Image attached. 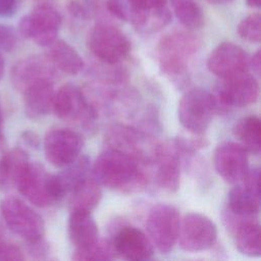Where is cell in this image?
<instances>
[{
	"mask_svg": "<svg viewBox=\"0 0 261 261\" xmlns=\"http://www.w3.org/2000/svg\"><path fill=\"white\" fill-rule=\"evenodd\" d=\"M91 171L92 178L100 187L123 193L138 192L147 184L140 163L112 148L104 150L96 158Z\"/></svg>",
	"mask_w": 261,
	"mask_h": 261,
	"instance_id": "6da1fadb",
	"label": "cell"
},
{
	"mask_svg": "<svg viewBox=\"0 0 261 261\" xmlns=\"http://www.w3.org/2000/svg\"><path fill=\"white\" fill-rule=\"evenodd\" d=\"M201 44L200 38L191 32H173L164 36L157 46L162 73L178 86L184 85L188 80L189 62Z\"/></svg>",
	"mask_w": 261,
	"mask_h": 261,
	"instance_id": "7a4b0ae2",
	"label": "cell"
},
{
	"mask_svg": "<svg viewBox=\"0 0 261 261\" xmlns=\"http://www.w3.org/2000/svg\"><path fill=\"white\" fill-rule=\"evenodd\" d=\"M106 143L109 148L118 150L140 164H152L155 161L160 143L137 128L116 124L106 134Z\"/></svg>",
	"mask_w": 261,
	"mask_h": 261,
	"instance_id": "3957f363",
	"label": "cell"
},
{
	"mask_svg": "<svg viewBox=\"0 0 261 261\" xmlns=\"http://www.w3.org/2000/svg\"><path fill=\"white\" fill-rule=\"evenodd\" d=\"M217 112L213 95L201 88L186 92L178 103V120L180 124L195 135H202L210 125Z\"/></svg>",
	"mask_w": 261,
	"mask_h": 261,
	"instance_id": "277c9868",
	"label": "cell"
},
{
	"mask_svg": "<svg viewBox=\"0 0 261 261\" xmlns=\"http://www.w3.org/2000/svg\"><path fill=\"white\" fill-rule=\"evenodd\" d=\"M1 213L9 229L32 244L41 241L45 232V223L40 214L15 197L2 200Z\"/></svg>",
	"mask_w": 261,
	"mask_h": 261,
	"instance_id": "5b68a950",
	"label": "cell"
},
{
	"mask_svg": "<svg viewBox=\"0 0 261 261\" xmlns=\"http://www.w3.org/2000/svg\"><path fill=\"white\" fill-rule=\"evenodd\" d=\"M180 214L170 204H157L149 212L146 228L153 245L161 252H170L178 239Z\"/></svg>",
	"mask_w": 261,
	"mask_h": 261,
	"instance_id": "8992f818",
	"label": "cell"
},
{
	"mask_svg": "<svg viewBox=\"0 0 261 261\" xmlns=\"http://www.w3.org/2000/svg\"><path fill=\"white\" fill-rule=\"evenodd\" d=\"M88 47L95 57L107 64H116L123 60L130 51L127 37L116 27L98 23L90 32Z\"/></svg>",
	"mask_w": 261,
	"mask_h": 261,
	"instance_id": "52a82bcc",
	"label": "cell"
},
{
	"mask_svg": "<svg viewBox=\"0 0 261 261\" xmlns=\"http://www.w3.org/2000/svg\"><path fill=\"white\" fill-rule=\"evenodd\" d=\"M61 22V15L54 7L42 4L20 19L18 31L25 39L47 47L57 39Z\"/></svg>",
	"mask_w": 261,
	"mask_h": 261,
	"instance_id": "ba28073f",
	"label": "cell"
},
{
	"mask_svg": "<svg viewBox=\"0 0 261 261\" xmlns=\"http://www.w3.org/2000/svg\"><path fill=\"white\" fill-rule=\"evenodd\" d=\"M52 109L61 119L87 125L96 117L95 108L83 91L72 84L63 85L54 94Z\"/></svg>",
	"mask_w": 261,
	"mask_h": 261,
	"instance_id": "9c48e42d",
	"label": "cell"
},
{
	"mask_svg": "<svg viewBox=\"0 0 261 261\" xmlns=\"http://www.w3.org/2000/svg\"><path fill=\"white\" fill-rule=\"evenodd\" d=\"M177 240L184 251H205L215 244L217 226L209 217L201 213H188L180 220Z\"/></svg>",
	"mask_w": 261,
	"mask_h": 261,
	"instance_id": "30bf717a",
	"label": "cell"
},
{
	"mask_svg": "<svg viewBox=\"0 0 261 261\" xmlns=\"http://www.w3.org/2000/svg\"><path fill=\"white\" fill-rule=\"evenodd\" d=\"M258 95V82L247 72L228 80H222L213 97L216 102L217 111H219L220 109L251 105L257 101Z\"/></svg>",
	"mask_w": 261,
	"mask_h": 261,
	"instance_id": "8fae6325",
	"label": "cell"
},
{
	"mask_svg": "<svg viewBox=\"0 0 261 261\" xmlns=\"http://www.w3.org/2000/svg\"><path fill=\"white\" fill-rule=\"evenodd\" d=\"M249 59V55L242 47L230 42H223L210 53L207 67L220 80H228L247 73L250 68Z\"/></svg>",
	"mask_w": 261,
	"mask_h": 261,
	"instance_id": "7c38bea8",
	"label": "cell"
},
{
	"mask_svg": "<svg viewBox=\"0 0 261 261\" xmlns=\"http://www.w3.org/2000/svg\"><path fill=\"white\" fill-rule=\"evenodd\" d=\"M82 137L68 128H55L47 133L44 139L46 159L56 167H64L75 160L82 151Z\"/></svg>",
	"mask_w": 261,
	"mask_h": 261,
	"instance_id": "4fadbf2b",
	"label": "cell"
},
{
	"mask_svg": "<svg viewBox=\"0 0 261 261\" xmlns=\"http://www.w3.org/2000/svg\"><path fill=\"white\" fill-rule=\"evenodd\" d=\"M260 170L248 169L241 180L242 184L233 187L228 194L229 210L241 217H252L260 209Z\"/></svg>",
	"mask_w": 261,
	"mask_h": 261,
	"instance_id": "5bb4252c",
	"label": "cell"
},
{
	"mask_svg": "<svg viewBox=\"0 0 261 261\" xmlns=\"http://www.w3.org/2000/svg\"><path fill=\"white\" fill-rule=\"evenodd\" d=\"M110 246L114 256L130 261H144L153 256L154 249L150 238L136 226L120 227L113 236Z\"/></svg>",
	"mask_w": 261,
	"mask_h": 261,
	"instance_id": "9a60e30c",
	"label": "cell"
},
{
	"mask_svg": "<svg viewBox=\"0 0 261 261\" xmlns=\"http://www.w3.org/2000/svg\"><path fill=\"white\" fill-rule=\"evenodd\" d=\"M213 163L218 175L228 184H237L247 173L248 152L234 142L219 144L213 156Z\"/></svg>",
	"mask_w": 261,
	"mask_h": 261,
	"instance_id": "2e32d148",
	"label": "cell"
},
{
	"mask_svg": "<svg viewBox=\"0 0 261 261\" xmlns=\"http://www.w3.org/2000/svg\"><path fill=\"white\" fill-rule=\"evenodd\" d=\"M55 69L47 56H29L15 63L11 69V83L17 91L22 93L40 83H54Z\"/></svg>",
	"mask_w": 261,
	"mask_h": 261,
	"instance_id": "e0dca14e",
	"label": "cell"
},
{
	"mask_svg": "<svg viewBox=\"0 0 261 261\" xmlns=\"http://www.w3.org/2000/svg\"><path fill=\"white\" fill-rule=\"evenodd\" d=\"M48 180L49 173L40 164L29 161L18 177L16 187L32 204L46 207L53 204L49 194Z\"/></svg>",
	"mask_w": 261,
	"mask_h": 261,
	"instance_id": "ac0fdd59",
	"label": "cell"
},
{
	"mask_svg": "<svg viewBox=\"0 0 261 261\" xmlns=\"http://www.w3.org/2000/svg\"><path fill=\"white\" fill-rule=\"evenodd\" d=\"M180 150L175 141L159 145L154 161L158 185L165 191L176 192L180 184Z\"/></svg>",
	"mask_w": 261,
	"mask_h": 261,
	"instance_id": "d6986e66",
	"label": "cell"
},
{
	"mask_svg": "<svg viewBox=\"0 0 261 261\" xmlns=\"http://www.w3.org/2000/svg\"><path fill=\"white\" fill-rule=\"evenodd\" d=\"M68 236L75 248L88 247L99 239L98 225L91 211L72 209L68 218Z\"/></svg>",
	"mask_w": 261,
	"mask_h": 261,
	"instance_id": "ffe728a7",
	"label": "cell"
},
{
	"mask_svg": "<svg viewBox=\"0 0 261 261\" xmlns=\"http://www.w3.org/2000/svg\"><path fill=\"white\" fill-rule=\"evenodd\" d=\"M52 82H44L34 85L22 92L24 110L30 118L38 119L49 113L54 99Z\"/></svg>",
	"mask_w": 261,
	"mask_h": 261,
	"instance_id": "44dd1931",
	"label": "cell"
},
{
	"mask_svg": "<svg viewBox=\"0 0 261 261\" xmlns=\"http://www.w3.org/2000/svg\"><path fill=\"white\" fill-rule=\"evenodd\" d=\"M48 47L47 57L59 70L68 74H77L85 66L79 52L68 43L56 39Z\"/></svg>",
	"mask_w": 261,
	"mask_h": 261,
	"instance_id": "7402d4cb",
	"label": "cell"
},
{
	"mask_svg": "<svg viewBox=\"0 0 261 261\" xmlns=\"http://www.w3.org/2000/svg\"><path fill=\"white\" fill-rule=\"evenodd\" d=\"M172 15L166 5L146 10H134L129 22L142 34H153L165 28L171 21Z\"/></svg>",
	"mask_w": 261,
	"mask_h": 261,
	"instance_id": "603a6c76",
	"label": "cell"
},
{
	"mask_svg": "<svg viewBox=\"0 0 261 261\" xmlns=\"http://www.w3.org/2000/svg\"><path fill=\"white\" fill-rule=\"evenodd\" d=\"M261 123L259 117L249 115L240 119L233 126L232 133L239 144L252 154H259L261 149Z\"/></svg>",
	"mask_w": 261,
	"mask_h": 261,
	"instance_id": "cb8c5ba5",
	"label": "cell"
},
{
	"mask_svg": "<svg viewBox=\"0 0 261 261\" xmlns=\"http://www.w3.org/2000/svg\"><path fill=\"white\" fill-rule=\"evenodd\" d=\"M29 163V158L24 151L14 149L0 157V189L8 190L16 186L18 177Z\"/></svg>",
	"mask_w": 261,
	"mask_h": 261,
	"instance_id": "d4e9b609",
	"label": "cell"
},
{
	"mask_svg": "<svg viewBox=\"0 0 261 261\" xmlns=\"http://www.w3.org/2000/svg\"><path fill=\"white\" fill-rule=\"evenodd\" d=\"M102 197L100 186L93 178H86L71 192L69 197V207L92 211L100 202Z\"/></svg>",
	"mask_w": 261,
	"mask_h": 261,
	"instance_id": "484cf974",
	"label": "cell"
},
{
	"mask_svg": "<svg viewBox=\"0 0 261 261\" xmlns=\"http://www.w3.org/2000/svg\"><path fill=\"white\" fill-rule=\"evenodd\" d=\"M236 244L239 251L250 257L261 255L260 226L254 221H243L236 228Z\"/></svg>",
	"mask_w": 261,
	"mask_h": 261,
	"instance_id": "4316f807",
	"label": "cell"
},
{
	"mask_svg": "<svg viewBox=\"0 0 261 261\" xmlns=\"http://www.w3.org/2000/svg\"><path fill=\"white\" fill-rule=\"evenodd\" d=\"M64 167V170L61 173L56 174V176L66 195L88 177L90 161L87 156L80 155L75 160Z\"/></svg>",
	"mask_w": 261,
	"mask_h": 261,
	"instance_id": "83f0119b",
	"label": "cell"
},
{
	"mask_svg": "<svg viewBox=\"0 0 261 261\" xmlns=\"http://www.w3.org/2000/svg\"><path fill=\"white\" fill-rule=\"evenodd\" d=\"M173 12L179 22L189 30H198L204 24V13L196 0H171Z\"/></svg>",
	"mask_w": 261,
	"mask_h": 261,
	"instance_id": "f1b7e54d",
	"label": "cell"
},
{
	"mask_svg": "<svg viewBox=\"0 0 261 261\" xmlns=\"http://www.w3.org/2000/svg\"><path fill=\"white\" fill-rule=\"evenodd\" d=\"M114 257V253L110 246V243L99 242V240L84 248H76L72 259L76 261H105L111 260Z\"/></svg>",
	"mask_w": 261,
	"mask_h": 261,
	"instance_id": "f546056e",
	"label": "cell"
},
{
	"mask_svg": "<svg viewBox=\"0 0 261 261\" xmlns=\"http://www.w3.org/2000/svg\"><path fill=\"white\" fill-rule=\"evenodd\" d=\"M239 36L249 43H259L261 40V16L252 13L244 17L238 25Z\"/></svg>",
	"mask_w": 261,
	"mask_h": 261,
	"instance_id": "4dcf8cb0",
	"label": "cell"
},
{
	"mask_svg": "<svg viewBox=\"0 0 261 261\" xmlns=\"http://www.w3.org/2000/svg\"><path fill=\"white\" fill-rule=\"evenodd\" d=\"M106 8L116 18L124 21L129 20L130 7L127 0H107Z\"/></svg>",
	"mask_w": 261,
	"mask_h": 261,
	"instance_id": "1f68e13d",
	"label": "cell"
},
{
	"mask_svg": "<svg viewBox=\"0 0 261 261\" xmlns=\"http://www.w3.org/2000/svg\"><path fill=\"white\" fill-rule=\"evenodd\" d=\"M17 38L13 30L0 23V48L5 51H12L16 46Z\"/></svg>",
	"mask_w": 261,
	"mask_h": 261,
	"instance_id": "d6a6232c",
	"label": "cell"
},
{
	"mask_svg": "<svg viewBox=\"0 0 261 261\" xmlns=\"http://www.w3.org/2000/svg\"><path fill=\"white\" fill-rule=\"evenodd\" d=\"M24 256L22 251L13 244L0 242V260L1 261H19L23 260Z\"/></svg>",
	"mask_w": 261,
	"mask_h": 261,
	"instance_id": "836d02e7",
	"label": "cell"
},
{
	"mask_svg": "<svg viewBox=\"0 0 261 261\" xmlns=\"http://www.w3.org/2000/svg\"><path fill=\"white\" fill-rule=\"evenodd\" d=\"M127 2L129 4L132 13V11L134 10H146L164 6L166 5L167 0H127Z\"/></svg>",
	"mask_w": 261,
	"mask_h": 261,
	"instance_id": "e575fe53",
	"label": "cell"
},
{
	"mask_svg": "<svg viewBox=\"0 0 261 261\" xmlns=\"http://www.w3.org/2000/svg\"><path fill=\"white\" fill-rule=\"evenodd\" d=\"M68 10L69 13L76 18L86 19L89 17V11L87 10V8H85V6L77 1L70 2L68 5Z\"/></svg>",
	"mask_w": 261,
	"mask_h": 261,
	"instance_id": "d590c367",
	"label": "cell"
},
{
	"mask_svg": "<svg viewBox=\"0 0 261 261\" xmlns=\"http://www.w3.org/2000/svg\"><path fill=\"white\" fill-rule=\"evenodd\" d=\"M17 0H0V16L8 17L15 13Z\"/></svg>",
	"mask_w": 261,
	"mask_h": 261,
	"instance_id": "8d00e7d4",
	"label": "cell"
},
{
	"mask_svg": "<svg viewBox=\"0 0 261 261\" xmlns=\"http://www.w3.org/2000/svg\"><path fill=\"white\" fill-rule=\"evenodd\" d=\"M249 67H251L257 75H260V70H261V52H260V50L256 51L253 54V56L249 59Z\"/></svg>",
	"mask_w": 261,
	"mask_h": 261,
	"instance_id": "74e56055",
	"label": "cell"
},
{
	"mask_svg": "<svg viewBox=\"0 0 261 261\" xmlns=\"http://www.w3.org/2000/svg\"><path fill=\"white\" fill-rule=\"evenodd\" d=\"M246 3L253 8H259L261 6V0H246Z\"/></svg>",
	"mask_w": 261,
	"mask_h": 261,
	"instance_id": "f35d334b",
	"label": "cell"
},
{
	"mask_svg": "<svg viewBox=\"0 0 261 261\" xmlns=\"http://www.w3.org/2000/svg\"><path fill=\"white\" fill-rule=\"evenodd\" d=\"M209 3L212 4H216V5H222V4H227L229 2H231L232 0H207Z\"/></svg>",
	"mask_w": 261,
	"mask_h": 261,
	"instance_id": "ab89813d",
	"label": "cell"
},
{
	"mask_svg": "<svg viewBox=\"0 0 261 261\" xmlns=\"http://www.w3.org/2000/svg\"><path fill=\"white\" fill-rule=\"evenodd\" d=\"M3 73H4V59L0 53V80L2 79Z\"/></svg>",
	"mask_w": 261,
	"mask_h": 261,
	"instance_id": "60d3db41",
	"label": "cell"
},
{
	"mask_svg": "<svg viewBox=\"0 0 261 261\" xmlns=\"http://www.w3.org/2000/svg\"><path fill=\"white\" fill-rule=\"evenodd\" d=\"M1 130H2V111L0 107V141H1Z\"/></svg>",
	"mask_w": 261,
	"mask_h": 261,
	"instance_id": "b9f144b4",
	"label": "cell"
}]
</instances>
